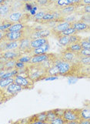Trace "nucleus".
Here are the masks:
<instances>
[{
	"instance_id": "obj_20",
	"label": "nucleus",
	"mask_w": 90,
	"mask_h": 124,
	"mask_svg": "<svg viewBox=\"0 0 90 124\" xmlns=\"http://www.w3.org/2000/svg\"><path fill=\"white\" fill-rule=\"evenodd\" d=\"M46 74L47 76H59V71L56 65L53 63L52 66L46 69Z\"/></svg>"
},
{
	"instance_id": "obj_13",
	"label": "nucleus",
	"mask_w": 90,
	"mask_h": 124,
	"mask_svg": "<svg viewBox=\"0 0 90 124\" xmlns=\"http://www.w3.org/2000/svg\"><path fill=\"white\" fill-rule=\"evenodd\" d=\"M11 12H25V4L21 0H10Z\"/></svg>"
},
{
	"instance_id": "obj_16",
	"label": "nucleus",
	"mask_w": 90,
	"mask_h": 124,
	"mask_svg": "<svg viewBox=\"0 0 90 124\" xmlns=\"http://www.w3.org/2000/svg\"><path fill=\"white\" fill-rule=\"evenodd\" d=\"M11 12H12L9 4L5 3L2 4V5H0V22L6 20Z\"/></svg>"
},
{
	"instance_id": "obj_3",
	"label": "nucleus",
	"mask_w": 90,
	"mask_h": 124,
	"mask_svg": "<svg viewBox=\"0 0 90 124\" xmlns=\"http://www.w3.org/2000/svg\"><path fill=\"white\" fill-rule=\"evenodd\" d=\"M30 19H32V16L27 13L26 12H12L8 15L6 19L12 23H27L30 20Z\"/></svg>"
},
{
	"instance_id": "obj_26",
	"label": "nucleus",
	"mask_w": 90,
	"mask_h": 124,
	"mask_svg": "<svg viewBox=\"0 0 90 124\" xmlns=\"http://www.w3.org/2000/svg\"><path fill=\"white\" fill-rule=\"evenodd\" d=\"M82 48L81 47L79 43H72V44H69L68 46H67L66 47V49L71 51V52L74 53H78L79 51L82 49Z\"/></svg>"
},
{
	"instance_id": "obj_46",
	"label": "nucleus",
	"mask_w": 90,
	"mask_h": 124,
	"mask_svg": "<svg viewBox=\"0 0 90 124\" xmlns=\"http://www.w3.org/2000/svg\"><path fill=\"white\" fill-rule=\"evenodd\" d=\"M2 94V89H0V99H1Z\"/></svg>"
},
{
	"instance_id": "obj_28",
	"label": "nucleus",
	"mask_w": 90,
	"mask_h": 124,
	"mask_svg": "<svg viewBox=\"0 0 90 124\" xmlns=\"http://www.w3.org/2000/svg\"><path fill=\"white\" fill-rule=\"evenodd\" d=\"M56 39H58L60 45L66 47L69 45V36H59Z\"/></svg>"
},
{
	"instance_id": "obj_5",
	"label": "nucleus",
	"mask_w": 90,
	"mask_h": 124,
	"mask_svg": "<svg viewBox=\"0 0 90 124\" xmlns=\"http://www.w3.org/2000/svg\"><path fill=\"white\" fill-rule=\"evenodd\" d=\"M59 55L54 53H44V54H38V55H31L30 59V62L32 64L36 63H42L48 60H55Z\"/></svg>"
},
{
	"instance_id": "obj_7",
	"label": "nucleus",
	"mask_w": 90,
	"mask_h": 124,
	"mask_svg": "<svg viewBox=\"0 0 90 124\" xmlns=\"http://www.w3.org/2000/svg\"><path fill=\"white\" fill-rule=\"evenodd\" d=\"M51 36V29L49 28H44L39 29V30H35L32 28V31L30 33L29 38L32 40L38 39V38H48V36Z\"/></svg>"
},
{
	"instance_id": "obj_33",
	"label": "nucleus",
	"mask_w": 90,
	"mask_h": 124,
	"mask_svg": "<svg viewBox=\"0 0 90 124\" xmlns=\"http://www.w3.org/2000/svg\"><path fill=\"white\" fill-rule=\"evenodd\" d=\"M81 119L90 120V111H89V109H82V111H81Z\"/></svg>"
},
{
	"instance_id": "obj_23",
	"label": "nucleus",
	"mask_w": 90,
	"mask_h": 124,
	"mask_svg": "<svg viewBox=\"0 0 90 124\" xmlns=\"http://www.w3.org/2000/svg\"><path fill=\"white\" fill-rule=\"evenodd\" d=\"M16 63V59H7L4 63L3 70L11 71L15 69V66Z\"/></svg>"
},
{
	"instance_id": "obj_40",
	"label": "nucleus",
	"mask_w": 90,
	"mask_h": 124,
	"mask_svg": "<svg viewBox=\"0 0 90 124\" xmlns=\"http://www.w3.org/2000/svg\"><path fill=\"white\" fill-rule=\"evenodd\" d=\"M71 5H75V6H80L81 0H68Z\"/></svg>"
},
{
	"instance_id": "obj_32",
	"label": "nucleus",
	"mask_w": 90,
	"mask_h": 124,
	"mask_svg": "<svg viewBox=\"0 0 90 124\" xmlns=\"http://www.w3.org/2000/svg\"><path fill=\"white\" fill-rule=\"evenodd\" d=\"M45 112H46V116H47V122H48V123H51V122L56 117V115H55L53 109L45 111Z\"/></svg>"
},
{
	"instance_id": "obj_39",
	"label": "nucleus",
	"mask_w": 90,
	"mask_h": 124,
	"mask_svg": "<svg viewBox=\"0 0 90 124\" xmlns=\"http://www.w3.org/2000/svg\"><path fill=\"white\" fill-rule=\"evenodd\" d=\"M82 7H83L82 8L83 14H89L90 13V5H85V6H83Z\"/></svg>"
},
{
	"instance_id": "obj_44",
	"label": "nucleus",
	"mask_w": 90,
	"mask_h": 124,
	"mask_svg": "<svg viewBox=\"0 0 90 124\" xmlns=\"http://www.w3.org/2000/svg\"><path fill=\"white\" fill-rule=\"evenodd\" d=\"M80 124H89L90 123V120H88V119H81L79 120V123Z\"/></svg>"
},
{
	"instance_id": "obj_9",
	"label": "nucleus",
	"mask_w": 90,
	"mask_h": 124,
	"mask_svg": "<svg viewBox=\"0 0 90 124\" xmlns=\"http://www.w3.org/2000/svg\"><path fill=\"white\" fill-rule=\"evenodd\" d=\"M68 27H70V23L67 22L58 23L53 28L51 29V35H53L54 36H55V38H57L60 36L62 32L66 30Z\"/></svg>"
},
{
	"instance_id": "obj_19",
	"label": "nucleus",
	"mask_w": 90,
	"mask_h": 124,
	"mask_svg": "<svg viewBox=\"0 0 90 124\" xmlns=\"http://www.w3.org/2000/svg\"><path fill=\"white\" fill-rule=\"evenodd\" d=\"M27 25H28L27 23H15L12 24L9 28L7 29L6 31H9V32L20 31L24 29Z\"/></svg>"
},
{
	"instance_id": "obj_4",
	"label": "nucleus",
	"mask_w": 90,
	"mask_h": 124,
	"mask_svg": "<svg viewBox=\"0 0 90 124\" xmlns=\"http://www.w3.org/2000/svg\"><path fill=\"white\" fill-rule=\"evenodd\" d=\"M81 111H82V109H65L62 117L67 123L68 122H77L79 123L81 119Z\"/></svg>"
},
{
	"instance_id": "obj_43",
	"label": "nucleus",
	"mask_w": 90,
	"mask_h": 124,
	"mask_svg": "<svg viewBox=\"0 0 90 124\" xmlns=\"http://www.w3.org/2000/svg\"><path fill=\"white\" fill-rule=\"evenodd\" d=\"M59 78V76H47L45 78V80L48 81V80H54V79H57Z\"/></svg>"
},
{
	"instance_id": "obj_37",
	"label": "nucleus",
	"mask_w": 90,
	"mask_h": 124,
	"mask_svg": "<svg viewBox=\"0 0 90 124\" xmlns=\"http://www.w3.org/2000/svg\"><path fill=\"white\" fill-rule=\"evenodd\" d=\"M79 20L82 21V22L87 23V24H89L90 23V16L89 14H83L80 17H79Z\"/></svg>"
},
{
	"instance_id": "obj_35",
	"label": "nucleus",
	"mask_w": 90,
	"mask_h": 124,
	"mask_svg": "<svg viewBox=\"0 0 90 124\" xmlns=\"http://www.w3.org/2000/svg\"><path fill=\"white\" fill-rule=\"evenodd\" d=\"M30 59H31V55H21V56L19 58H18L16 59L17 61L19 62H22L25 64H29L30 62Z\"/></svg>"
},
{
	"instance_id": "obj_17",
	"label": "nucleus",
	"mask_w": 90,
	"mask_h": 124,
	"mask_svg": "<svg viewBox=\"0 0 90 124\" xmlns=\"http://www.w3.org/2000/svg\"><path fill=\"white\" fill-rule=\"evenodd\" d=\"M49 42H47L45 44H43L41 46H38L37 48L34 49L31 51L29 55H38V54H44V53H47L49 50Z\"/></svg>"
},
{
	"instance_id": "obj_2",
	"label": "nucleus",
	"mask_w": 90,
	"mask_h": 124,
	"mask_svg": "<svg viewBox=\"0 0 90 124\" xmlns=\"http://www.w3.org/2000/svg\"><path fill=\"white\" fill-rule=\"evenodd\" d=\"M23 89L21 85L15 83H12L7 87L2 89V94L0 99V103H3L8 100H9L15 96L19 92L22 91Z\"/></svg>"
},
{
	"instance_id": "obj_18",
	"label": "nucleus",
	"mask_w": 90,
	"mask_h": 124,
	"mask_svg": "<svg viewBox=\"0 0 90 124\" xmlns=\"http://www.w3.org/2000/svg\"><path fill=\"white\" fill-rule=\"evenodd\" d=\"M47 42H49L47 38H38V39H32L30 41V49L32 51V49L37 48L38 46H41L43 44H45Z\"/></svg>"
},
{
	"instance_id": "obj_31",
	"label": "nucleus",
	"mask_w": 90,
	"mask_h": 124,
	"mask_svg": "<svg viewBox=\"0 0 90 124\" xmlns=\"http://www.w3.org/2000/svg\"><path fill=\"white\" fill-rule=\"evenodd\" d=\"M78 32H77L75 31V29H74L72 27H68V29H66V30H64L63 32H61V34H60V36H71V35H74V34H77ZM58 38V37H57Z\"/></svg>"
},
{
	"instance_id": "obj_15",
	"label": "nucleus",
	"mask_w": 90,
	"mask_h": 124,
	"mask_svg": "<svg viewBox=\"0 0 90 124\" xmlns=\"http://www.w3.org/2000/svg\"><path fill=\"white\" fill-rule=\"evenodd\" d=\"M59 57L64 61H66L68 62H74L76 59V54L71 52V51L65 49L61 52Z\"/></svg>"
},
{
	"instance_id": "obj_14",
	"label": "nucleus",
	"mask_w": 90,
	"mask_h": 124,
	"mask_svg": "<svg viewBox=\"0 0 90 124\" xmlns=\"http://www.w3.org/2000/svg\"><path fill=\"white\" fill-rule=\"evenodd\" d=\"M22 55V54L19 52V49L7 50V51H4V52L0 53V56L5 58L6 59H17Z\"/></svg>"
},
{
	"instance_id": "obj_41",
	"label": "nucleus",
	"mask_w": 90,
	"mask_h": 124,
	"mask_svg": "<svg viewBox=\"0 0 90 124\" xmlns=\"http://www.w3.org/2000/svg\"><path fill=\"white\" fill-rule=\"evenodd\" d=\"M85 5H90V0H81L80 6H83Z\"/></svg>"
},
{
	"instance_id": "obj_6",
	"label": "nucleus",
	"mask_w": 90,
	"mask_h": 124,
	"mask_svg": "<svg viewBox=\"0 0 90 124\" xmlns=\"http://www.w3.org/2000/svg\"><path fill=\"white\" fill-rule=\"evenodd\" d=\"M14 83L21 85L22 89H32L34 88L35 82L30 79L28 76L22 75H16L14 76Z\"/></svg>"
},
{
	"instance_id": "obj_45",
	"label": "nucleus",
	"mask_w": 90,
	"mask_h": 124,
	"mask_svg": "<svg viewBox=\"0 0 90 124\" xmlns=\"http://www.w3.org/2000/svg\"><path fill=\"white\" fill-rule=\"evenodd\" d=\"M9 2H10V0H0V5H2V4H5V3L9 4Z\"/></svg>"
},
{
	"instance_id": "obj_25",
	"label": "nucleus",
	"mask_w": 90,
	"mask_h": 124,
	"mask_svg": "<svg viewBox=\"0 0 90 124\" xmlns=\"http://www.w3.org/2000/svg\"><path fill=\"white\" fill-rule=\"evenodd\" d=\"M32 2L39 8H49L50 6L49 0H35Z\"/></svg>"
},
{
	"instance_id": "obj_12",
	"label": "nucleus",
	"mask_w": 90,
	"mask_h": 124,
	"mask_svg": "<svg viewBox=\"0 0 90 124\" xmlns=\"http://www.w3.org/2000/svg\"><path fill=\"white\" fill-rule=\"evenodd\" d=\"M80 7H81V6L68 5V6H66L65 7L60 8V9L58 10V12H59V14L61 15L62 17H64V16H66L68 15H71L72 13H75V12H76L79 9Z\"/></svg>"
},
{
	"instance_id": "obj_42",
	"label": "nucleus",
	"mask_w": 90,
	"mask_h": 124,
	"mask_svg": "<svg viewBox=\"0 0 90 124\" xmlns=\"http://www.w3.org/2000/svg\"><path fill=\"white\" fill-rule=\"evenodd\" d=\"M4 37H5V30H0V42L4 40Z\"/></svg>"
},
{
	"instance_id": "obj_27",
	"label": "nucleus",
	"mask_w": 90,
	"mask_h": 124,
	"mask_svg": "<svg viewBox=\"0 0 90 124\" xmlns=\"http://www.w3.org/2000/svg\"><path fill=\"white\" fill-rule=\"evenodd\" d=\"M77 14V12H75V13H72L71 15H68V16H64L62 17V22H67L68 23H72L75 22V21L78 20L79 18H78V16H76Z\"/></svg>"
},
{
	"instance_id": "obj_22",
	"label": "nucleus",
	"mask_w": 90,
	"mask_h": 124,
	"mask_svg": "<svg viewBox=\"0 0 90 124\" xmlns=\"http://www.w3.org/2000/svg\"><path fill=\"white\" fill-rule=\"evenodd\" d=\"M19 46V41H6L5 51L18 49Z\"/></svg>"
},
{
	"instance_id": "obj_34",
	"label": "nucleus",
	"mask_w": 90,
	"mask_h": 124,
	"mask_svg": "<svg viewBox=\"0 0 90 124\" xmlns=\"http://www.w3.org/2000/svg\"><path fill=\"white\" fill-rule=\"evenodd\" d=\"M78 57L83 56H90V49H82L78 53H76Z\"/></svg>"
},
{
	"instance_id": "obj_30",
	"label": "nucleus",
	"mask_w": 90,
	"mask_h": 124,
	"mask_svg": "<svg viewBox=\"0 0 90 124\" xmlns=\"http://www.w3.org/2000/svg\"><path fill=\"white\" fill-rule=\"evenodd\" d=\"M79 44L82 49H90V41L89 37L82 38V39L80 41Z\"/></svg>"
},
{
	"instance_id": "obj_1",
	"label": "nucleus",
	"mask_w": 90,
	"mask_h": 124,
	"mask_svg": "<svg viewBox=\"0 0 90 124\" xmlns=\"http://www.w3.org/2000/svg\"><path fill=\"white\" fill-rule=\"evenodd\" d=\"M27 76L33 82H38L47 77L46 69L41 63L27 64Z\"/></svg>"
},
{
	"instance_id": "obj_38",
	"label": "nucleus",
	"mask_w": 90,
	"mask_h": 124,
	"mask_svg": "<svg viewBox=\"0 0 90 124\" xmlns=\"http://www.w3.org/2000/svg\"><path fill=\"white\" fill-rule=\"evenodd\" d=\"M53 110H54L55 115H56V116H62L64 111H65V109H55Z\"/></svg>"
},
{
	"instance_id": "obj_24",
	"label": "nucleus",
	"mask_w": 90,
	"mask_h": 124,
	"mask_svg": "<svg viewBox=\"0 0 90 124\" xmlns=\"http://www.w3.org/2000/svg\"><path fill=\"white\" fill-rule=\"evenodd\" d=\"M14 82V77H6L0 78V89H4L8 85Z\"/></svg>"
},
{
	"instance_id": "obj_8",
	"label": "nucleus",
	"mask_w": 90,
	"mask_h": 124,
	"mask_svg": "<svg viewBox=\"0 0 90 124\" xmlns=\"http://www.w3.org/2000/svg\"><path fill=\"white\" fill-rule=\"evenodd\" d=\"M30 41H31V39L28 36H25L19 40V46L18 49L22 55L23 54L29 55L30 53H31V49H30Z\"/></svg>"
},
{
	"instance_id": "obj_29",
	"label": "nucleus",
	"mask_w": 90,
	"mask_h": 124,
	"mask_svg": "<svg viewBox=\"0 0 90 124\" xmlns=\"http://www.w3.org/2000/svg\"><path fill=\"white\" fill-rule=\"evenodd\" d=\"M82 39V37L78 36L77 34H74V35L69 36V44L72 43H79L80 41Z\"/></svg>"
},
{
	"instance_id": "obj_36",
	"label": "nucleus",
	"mask_w": 90,
	"mask_h": 124,
	"mask_svg": "<svg viewBox=\"0 0 90 124\" xmlns=\"http://www.w3.org/2000/svg\"><path fill=\"white\" fill-rule=\"evenodd\" d=\"M52 124H63V123H67L66 121L63 119L62 116H56L53 120L51 122Z\"/></svg>"
},
{
	"instance_id": "obj_11",
	"label": "nucleus",
	"mask_w": 90,
	"mask_h": 124,
	"mask_svg": "<svg viewBox=\"0 0 90 124\" xmlns=\"http://www.w3.org/2000/svg\"><path fill=\"white\" fill-rule=\"evenodd\" d=\"M70 26L72 27L77 32H88L89 31V24H87L82 21L79 19L75 21V22L70 23Z\"/></svg>"
},
{
	"instance_id": "obj_10",
	"label": "nucleus",
	"mask_w": 90,
	"mask_h": 124,
	"mask_svg": "<svg viewBox=\"0 0 90 124\" xmlns=\"http://www.w3.org/2000/svg\"><path fill=\"white\" fill-rule=\"evenodd\" d=\"M27 123H32V124H45L48 123L47 122V116H46V112L40 113L34 115V116H31L29 119Z\"/></svg>"
},
{
	"instance_id": "obj_21",
	"label": "nucleus",
	"mask_w": 90,
	"mask_h": 124,
	"mask_svg": "<svg viewBox=\"0 0 90 124\" xmlns=\"http://www.w3.org/2000/svg\"><path fill=\"white\" fill-rule=\"evenodd\" d=\"M47 9H48V8H41L39 11H38L35 15L32 16V19L35 21L36 23H39L40 21L42 20V19L43 18L44 15L45 14Z\"/></svg>"
}]
</instances>
